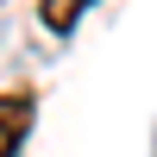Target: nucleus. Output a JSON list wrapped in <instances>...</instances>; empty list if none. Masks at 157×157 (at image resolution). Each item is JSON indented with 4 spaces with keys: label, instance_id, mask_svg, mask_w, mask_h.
<instances>
[{
    "label": "nucleus",
    "instance_id": "f257e3e1",
    "mask_svg": "<svg viewBox=\"0 0 157 157\" xmlns=\"http://www.w3.org/2000/svg\"><path fill=\"white\" fill-rule=\"evenodd\" d=\"M32 94H25V88H13V94H0V157H13L25 145V132H32Z\"/></svg>",
    "mask_w": 157,
    "mask_h": 157
},
{
    "label": "nucleus",
    "instance_id": "f03ea898",
    "mask_svg": "<svg viewBox=\"0 0 157 157\" xmlns=\"http://www.w3.org/2000/svg\"><path fill=\"white\" fill-rule=\"evenodd\" d=\"M75 19H82V0H44V25L50 32H69Z\"/></svg>",
    "mask_w": 157,
    "mask_h": 157
}]
</instances>
